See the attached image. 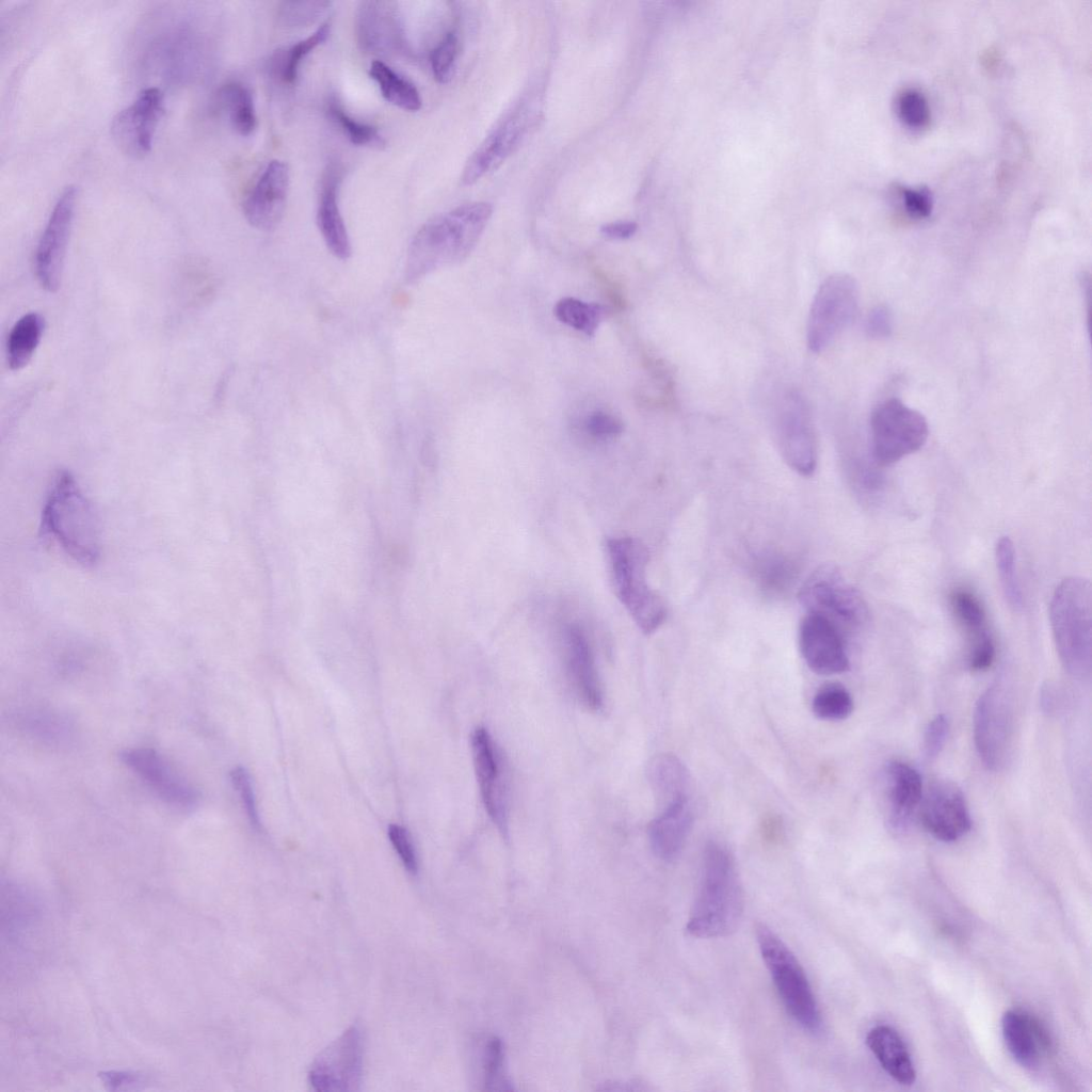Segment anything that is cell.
Segmentation results:
<instances>
[{
  "instance_id": "obj_10",
  "label": "cell",
  "mask_w": 1092,
  "mask_h": 1092,
  "mask_svg": "<svg viewBox=\"0 0 1092 1092\" xmlns=\"http://www.w3.org/2000/svg\"><path fill=\"white\" fill-rule=\"evenodd\" d=\"M776 439L783 459L801 476H810L817 464L816 437L809 406L804 396L786 391L775 417Z\"/></svg>"
},
{
  "instance_id": "obj_3",
  "label": "cell",
  "mask_w": 1092,
  "mask_h": 1092,
  "mask_svg": "<svg viewBox=\"0 0 1092 1092\" xmlns=\"http://www.w3.org/2000/svg\"><path fill=\"white\" fill-rule=\"evenodd\" d=\"M43 530L73 560L93 565L100 556V528L97 514L75 477L61 471L47 495Z\"/></svg>"
},
{
  "instance_id": "obj_53",
  "label": "cell",
  "mask_w": 1092,
  "mask_h": 1092,
  "mask_svg": "<svg viewBox=\"0 0 1092 1092\" xmlns=\"http://www.w3.org/2000/svg\"><path fill=\"white\" fill-rule=\"evenodd\" d=\"M1041 705L1046 712H1054L1057 707V693L1051 686H1046L1041 692Z\"/></svg>"
},
{
  "instance_id": "obj_21",
  "label": "cell",
  "mask_w": 1092,
  "mask_h": 1092,
  "mask_svg": "<svg viewBox=\"0 0 1092 1092\" xmlns=\"http://www.w3.org/2000/svg\"><path fill=\"white\" fill-rule=\"evenodd\" d=\"M357 42L362 50L389 57L404 49V35L395 3L363 1L356 18Z\"/></svg>"
},
{
  "instance_id": "obj_36",
  "label": "cell",
  "mask_w": 1092,
  "mask_h": 1092,
  "mask_svg": "<svg viewBox=\"0 0 1092 1092\" xmlns=\"http://www.w3.org/2000/svg\"><path fill=\"white\" fill-rule=\"evenodd\" d=\"M853 707L850 692L837 682L823 685L814 694L812 701L814 714L824 721L845 720L852 713Z\"/></svg>"
},
{
  "instance_id": "obj_34",
  "label": "cell",
  "mask_w": 1092,
  "mask_h": 1092,
  "mask_svg": "<svg viewBox=\"0 0 1092 1092\" xmlns=\"http://www.w3.org/2000/svg\"><path fill=\"white\" fill-rule=\"evenodd\" d=\"M553 312L557 319L567 326L588 336H593L605 311L598 304L587 303L575 298H564L556 304Z\"/></svg>"
},
{
  "instance_id": "obj_46",
  "label": "cell",
  "mask_w": 1092,
  "mask_h": 1092,
  "mask_svg": "<svg viewBox=\"0 0 1092 1092\" xmlns=\"http://www.w3.org/2000/svg\"><path fill=\"white\" fill-rule=\"evenodd\" d=\"M584 429L594 438L608 439L620 435L623 424L615 416L597 411L587 417Z\"/></svg>"
},
{
  "instance_id": "obj_5",
  "label": "cell",
  "mask_w": 1092,
  "mask_h": 1092,
  "mask_svg": "<svg viewBox=\"0 0 1092 1092\" xmlns=\"http://www.w3.org/2000/svg\"><path fill=\"white\" fill-rule=\"evenodd\" d=\"M606 548L616 597L643 633L655 632L667 617V607L647 582L646 546L636 537L621 536L609 539Z\"/></svg>"
},
{
  "instance_id": "obj_1",
  "label": "cell",
  "mask_w": 1092,
  "mask_h": 1092,
  "mask_svg": "<svg viewBox=\"0 0 1092 1092\" xmlns=\"http://www.w3.org/2000/svg\"><path fill=\"white\" fill-rule=\"evenodd\" d=\"M492 212L491 204L470 202L425 222L408 245L405 282L416 284L441 267L464 260L478 243Z\"/></svg>"
},
{
  "instance_id": "obj_44",
  "label": "cell",
  "mask_w": 1092,
  "mask_h": 1092,
  "mask_svg": "<svg viewBox=\"0 0 1092 1092\" xmlns=\"http://www.w3.org/2000/svg\"><path fill=\"white\" fill-rule=\"evenodd\" d=\"M229 776L235 790L241 799L251 824L254 829L259 830L260 821L250 774L244 768L236 767L230 771Z\"/></svg>"
},
{
  "instance_id": "obj_30",
  "label": "cell",
  "mask_w": 1092,
  "mask_h": 1092,
  "mask_svg": "<svg viewBox=\"0 0 1092 1092\" xmlns=\"http://www.w3.org/2000/svg\"><path fill=\"white\" fill-rule=\"evenodd\" d=\"M45 320L37 312H28L13 325L6 341V359L10 369L25 368L33 357L41 342Z\"/></svg>"
},
{
  "instance_id": "obj_38",
  "label": "cell",
  "mask_w": 1092,
  "mask_h": 1092,
  "mask_svg": "<svg viewBox=\"0 0 1092 1092\" xmlns=\"http://www.w3.org/2000/svg\"><path fill=\"white\" fill-rule=\"evenodd\" d=\"M327 112L332 121L354 145L372 147L384 145V140L375 127L353 118L336 100L330 101Z\"/></svg>"
},
{
  "instance_id": "obj_45",
  "label": "cell",
  "mask_w": 1092,
  "mask_h": 1092,
  "mask_svg": "<svg viewBox=\"0 0 1092 1092\" xmlns=\"http://www.w3.org/2000/svg\"><path fill=\"white\" fill-rule=\"evenodd\" d=\"M388 837L406 870L415 874L418 870V861L407 831L401 825L390 824Z\"/></svg>"
},
{
  "instance_id": "obj_9",
  "label": "cell",
  "mask_w": 1092,
  "mask_h": 1092,
  "mask_svg": "<svg viewBox=\"0 0 1092 1092\" xmlns=\"http://www.w3.org/2000/svg\"><path fill=\"white\" fill-rule=\"evenodd\" d=\"M858 306V288L849 274L826 277L817 289L807 317L808 349L821 353L854 320Z\"/></svg>"
},
{
  "instance_id": "obj_50",
  "label": "cell",
  "mask_w": 1092,
  "mask_h": 1092,
  "mask_svg": "<svg viewBox=\"0 0 1092 1092\" xmlns=\"http://www.w3.org/2000/svg\"><path fill=\"white\" fill-rule=\"evenodd\" d=\"M995 658V645L987 632L975 638L974 645L969 654V668L973 671H984L989 669Z\"/></svg>"
},
{
  "instance_id": "obj_47",
  "label": "cell",
  "mask_w": 1092,
  "mask_h": 1092,
  "mask_svg": "<svg viewBox=\"0 0 1092 1092\" xmlns=\"http://www.w3.org/2000/svg\"><path fill=\"white\" fill-rule=\"evenodd\" d=\"M948 732L949 723L944 714H937L929 722L924 735V750L929 758H934L942 752Z\"/></svg>"
},
{
  "instance_id": "obj_33",
  "label": "cell",
  "mask_w": 1092,
  "mask_h": 1092,
  "mask_svg": "<svg viewBox=\"0 0 1092 1092\" xmlns=\"http://www.w3.org/2000/svg\"><path fill=\"white\" fill-rule=\"evenodd\" d=\"M218 101L236 132L244 136L254 132L257 117L248 87L239 82H229L220 89Z\"/></svg>"
},
{
  "instance_id": "obj_32",
  "label": "cell",
  "mask_w": 1092,
  "mask_h": 1092,
  "mask_svg": "<svg viewBox=\"0 0 1092 1092\" xmlns=\"http://www.w3.org/2000/svg\"><path fill=\"white\" fill-rule=\"evenodd\" d=\"M331 32V23L324 22L309 36L277 51L271 59V73L279 82L291 85L295 82L302 61L323 44Z\"/></svg>"
},
{
  "instance_id": "obj_27",
  "label": "cell",
  "mask_w": 1092,
  "mask_h": 1092,
  "mask_svg": "<svg viewBox=\"0 0 1092 1092\" xmlns=\"http://www.w3.org/2000/svg\"><path fill=\"white\" fill-rule=\"evenodd\" d=\"M646 774L659 809L690 799V775L676 755L661 753L654 756L648 762Z\"/></svg>"
},
{
  "instance_id": "obj_42",
  "label": "cell",
  "mask_w": 1092,
  "mask_h": 1092,
  "mask_svg": "<svg viewBox=\"0 0 1092 1092\" xmlns=\"http://www.w3.org/2000/svg\"><path fill=\"white\" fill-rule=\"evenodd\" d=\"M327 1H286L279 5L278 18L289 28H300L315 22L330 6Z\"/></svg>"
},
{
  "instance_id": "obj_6",
  "label": "cell",
  "mask_w": 1092,
  "mask_h": 1092,
  "mask_svg": "<svg viewBox=\"0 0 1092 1092\" xmlns=\"http://www.w3.org/2000/svg\"><path fill=\"white\" fill-rule=\"evenodd\" d=\"M755 933L761 958L786 1011L804 1030L818 1032L820 1010L799 960L766 925L758 924Z\"/></svg>"
},
{
  "instance_id": "obj_52",
  "label": "cell",
  "mask_w": 1092,
  "mask_h": 1092,
  "mask_svg": "<svg viewBox=\"0 0 1092 1092\" xmlns=\"http://www.w3.org/2000/svg\"><path fill=\"white\" fill-rule=\"evenodd\" d=\"M102 1078H103L105 1082L110 1086L111 1089H118V1088H122L123 1086L128 1087V1086L134 1085V1083H136L139 1081L136 1076L128 1074V1073H122V1072L121 1073H114V1072L103 1073L102 1074Z\"/></svg>"
},
{
  "instance_id": "obj_19",
  "label": "cell",
  "mask_w": 1092,
  "mask_h": 1092,
  "mask_svg": "<svg viewBox=\"0 0 1092 1092\" xmlns=\"http://www.w3.org/2000/svg\"><path fill=\"white\" fill-rule=\"evenodd\" d=\"M289 181L285 162L272 160L266 165L242 205L243 214L253 227L264 231L276 228L285 212Z\"/></svg>"
},
{
  "instance_id": "obj_4",
  "label": "cell",
  "mask_w": 1092,
  "mask_h": 1092,
  "mask_svg": "<svg viewBox=\"0 0 1092 1092\" xmlns=\"http://www.w3.org/2000/svg\"><path fill=\"white\" fill-rule=\"evenodd\" d=\"M1088 579L1067 577L1056 588L1049 607L1053 636L1065 671L1083 678L1091 672L1092 590Z\"/></svg>"
},
{
  "instance_id": "obj_7",
  "label": "cell",
  "mask_w": 1092,
  "mask_h": 1092,
  "mask_svg": "<svg viewBox=\"0 0 1092 1092\" xmlns=\"http://www.w3.org/2000/svg\"><path fill=\"white\" fill-rule=\"evenodd\" d=\"M798 599L807 613L828 620L840 632L863 626L869 617L860 591L833 564L817 567L800 587Z\"/></svg>"
},
{
  "instance_id": "obj_17",
  "label": "cell",
  "mask_w": 1092,
  "mask_h": 1092,
  "mask_svg": "<svg viewBox=\"0 0 1092 1092\" xmlns=\"http://www.w3.org/2000/svg\"><path fill=\"white\" fill-rule=\"evenodd\" d=\"M163 106L162 92L150 86L112 118L110 132L122 152L138 159L150 151Z\"/></svg>"
},
{
  "instance_id": "obj_51",
  "label": "cell",
  "mask_w": 1092,
  "mask_h": 1092,
  "mask_svg": "<svg viewBox=\"0 0 1092 1092\" xmlns=\"http://www.w3.org/2000/svg\"><path fill=\"white\" fill-rule=\"evenodd\" d=\"M638 225L631 221H616L601 226L600 232L609 239H628L637 231Z\"/></svg>"
},
{
  "instance_id": "obj_8",
  "label": "cell",
  "mask_w": 1092,
  "mask_h": 1092,
  "mask_svg": "<svg viewBox=\"0 0 1092 1092\" xmlns=\"http://www.w3.org/2000/svg\"><path fill=\"white\" fill-rule=\"evenodd\" d=\"M874 462L889 466L919 450L927 441L929 425L918 411L896 398L881 402L870 419Z\"/></svg>"
},
{
  "instance_id": "obj_37",
  "label": "cell",
  "mask_w": 1092,
  "mask_h": 1092,
  "mask_svg": "<svg viewBox=\"0 0 1092 1092\" xmlns=\"http://www.w3.org/2000/svg\"><path fill=\"white\" fill-rule=\"evenodd\" d=\"M756 572L760 588L772 595H780L788 591L797 576L794 563L780 555L762 558Z\"/></svg>"
},
{
  "instance_id": "obj_49",
  "label": "cell",
  "mask_w": 1092,
  "mask_h": 1092,
  "mask_svg": "<svg viewBox=\"0 0 1092 1092\" xmlns=\"http://www.w3.org/2000/svg\"><path fill=\"white\" fill-rule=\"evenodd\" d=\"M903 206L912 218L925 219L932 210V200L926 189H904L900 191Z\"/></svg>"
},
{
  "instance_id": "obj_20",
  "label": "cell",
  "mask_w": 1092,
  "mask_h": 1092,
  "mask_svg": "<svg viewBox=\"0 0 1092 1092\" xmlns=\"http://www.w3.org/2000/svg\"><path fill=\"white\" fill-rule=\"evenodd\" d=\"M799 647L807 667L819 675L840 674L849 669L841 632L819 615L807 613L801 621Z\"/></svg>"
},
{
  "instance_id": "obj_25",
  "label": "cell",
  "mask_w": 1092,
  "mask_h": 1092,
  "mask_svg": "<svg viewBox=\"0 0 1092 1092\" xmlns=\"http://www.w3.org/2000/svg\"><path fill=\"white\" fill-rule=\"evenodd\" d=\"M1001 1030L1013 1059L1025 1069H1037L1042 1053L1049 1047L1048 1035L1039 1021L1023 1011L1009 1010L1002 1015Z\"/></svg>"
},
{
  "instance_id": "obj_22",
  "label": "cell",
  "mask_w": 1092,
  "mask_h": 1092,
  "mask_svg": "<svg viewBox=\"0 0 1092 1092\" xmlns=\"http://www.w3.org/2000/svg\"><path fill=\"white\" fill-rule=\"evenodd\" d=\"M566 672L579 701L588 709L598 711L604 705L601 685L594 654L584 630L569 624L563 633Z\"/></svg>"
},
{
  "instance_id": "obj_40",
  "label": "cell",
  "mask_w": 1092,
  "mask_h": 1092,
  "mask_svg": "<svg viewBox=\"0 0 1092 1092\" xmlns=\"http://www.w3.org/2000/svg\"><path fill=\"white\" fill-rule=\"evenodd\" d=\"M897 110L899 117L909 128L921 129L927 127L930 122L928 100L917 90L902 91L897 99Z\"/></svg>"
},
{
  "instance_id": "obj_23",
  "label": "cell",
  "mask_w": 1092,
  "mask_h": 1092,
  "mask_svg": "<svg viewBox=\"0 0 1092 1092\" xmlns=\"http://www.w3.org/2000/svg\"><path fill=\"white\" fill-rule=\"evenodd\" d=\"M341 173L332 163L325 170L317 205V225L328 251L338 259L347 260L352 253L349 234L339 208L338 193Z\"/></svg>"
},
{
  "instance_id": "obj_13",
  "label": "cell",
  "mask_w": 1092,
  "mask_h": 1092,
  "mask_svg": "<svg viewBox=\"0 0 1092 1092\" xmlns=\"http://www.w3.org/2000/svg\"><path fill=\"white\" fill-rule=\"evenodd\" d=\"M528 102L521 101L500 119L471 154L463 168V184H473L496 170L520 145L535 117Z\"/></svg>"
},
{
  "instance_id": "obj_31",
  "label": "cell",
  "mask_w": 1092,
  "mask_h": 1092,
  "mask_svg": "<svg viewBox=\"0 0 1092 1092\" xmlns=\"http://www.w3.org/2000/svg\"><path fill=\"white\" fill-rule=\"evenodd\" d=\"M369 76L389 103L410 112L421 108L422 101L417 87L383 61L376 60L371 63Z\"/></svg>"
},
{
  "instance_id": "obj_14",
  "label": "cell",
  "mask_w": 1092,
  "mask_h": 1092,
  "mask_svg": "<svg viewBox=\"0 0 1092 1092\" xmlns=\"http://www.w3.org/2000/svg\"><path fill=\"white\" fill-rule=\"evenodd\" d=\"M1007 694L998 686L983 692L975 707L974 739L982 762L999 770L1007 761L1012 733V713Z\"/></svg>"
},
{
  "instance_id": "obj_16",
  "label": "cell",
  "mask_w": 1092,
  "mask_h": 1092,
  "mask_svg": "<svg viewBox=\"0 0 1092 1092\" xmlns=\"http://www.w3.org/2000/svg\"><path fill=\"white\" fill-rule=\"evenodd\" d=\"M470 749L484 808L498 831L507 836L509 812L502 759L487 728L478 726L472 730Z\"/></svg>"
},
{
  "instance_id": "obj_24",
  "label": "cell",
  "mask_w": 1092,
  "mask_h": 1092,
  "mask_svg": "<svg viewBox=\"0 0 1092 1092\" xmlns=\"http://www.w3.org/2000/svg\"><path fill=\"white\" fill-rule=\"evenodd\" d=\"M693 825L690 799L670 804L661 809L648 824V841L654 854L662 861H673L682 850Z\"/></svg>"
},
{
  "instance_id": "obj_15",
  "label": "cell",
  "mask_w": 1092,
  "mask_h": 1092,
  "mask_svg": "<svg viewBox=\"0 0 1092 1092\" xmlns=\"http://www.w3.org/2000/svg\"><path fill=\"white\" fill-rule=\"evenodd\" d=\"M76 200V188L74 186L66 187L58 197L36 246L34 258L36 278L48 292H55L61 285Z\"/></svg>"
},
{
  "instance_id": "obj_12",
  "label": "cell",
  "mask_w": 1092,
  "mask_h": 1092,
  "mask_svg": "<svg viewBox=\"0 0 1092 1092\" xmlns=\"http://www.w3.org/2000/svg\"><path fill=\"white\" fill-rule=\"evenodd\" d=\"M118 758L166 805L189 812L199 804L198 790L155 749H125Z\"/></svg>"
},
{
  "instance_id": "obj_2",
  "label": "cell",
  "mask_w": 1092,
  "mask_h": 1092,
  "mask_svg": "<svg viewBox=\"0 0 1092 1092\" xmlns=\"http://www.w3.org/2000/svg\"><path fill=\"white\" fill-rule=\"evenodd\" d=\"M743 890L734 856L720 842L706 845L698 888L686 924L693 937L711 938L733 933L743 913Z\"/></svg>"
},
{
  "instance_id": "obj_41",
  "label": "cell",
  "mask_w": 1092,
  "mask_h": 1092,
  "mask_svg": "<svg viewBox=\"0 0 1092 1092\" xmlns=\"http://www.w3.org/2000/svg\"><path fill=\"white\" fill-rule=\"evenodd\" d=\"M503 1061L502 1042L494 1037L485 1045L483 1056L484 1087L486 1090L502 1091L512 1089L503 1072Z\"/></svg>"
},
{
  "instance_id": "obj_28",
  "label": "cell",
  "mask_w": 1092,
  "mask_h": 1092,
  "mask_svg": "<svg viewBox=\"0 0 1092 1092\" xmlns=\"http://www.w3.org/2000/svg\"><path fill=\"white\" fill-rule=\"evenodd\" d=\"M866 1044L890 1077L901 1085L914 1083V1064L896 1030L885 1025L876 1026L867 1033Z\"/></svg>"
},
{
  "instance_id": "obj_43",
  "label": "cell",
  "mask_w": 1092,
  "mask_h": 1092,
  "mask_svg": "<svg viewBox=\"0 0 1092 1092\" xmlns=\"http://www.w3.org/2000/svg\"><path fill=\"white\" fill-rule=\"evenodd\" d=\"M457 54V37L449 32L432 50L430 63L434 78L440 83L448 82L453 74Z\"/></svg>"
},
{
  "instance_id": "obj_26",
  "label": "cell",
  "mask_w": 1092,
  "mask_h": 1092,
  "mask_svg": "<svg viewBox=\"0 0 1092 1092\" xmlns=\"http://www.w3.org/2000/svg\"><path fill=\"white\" fill-rule=\"evenodd\" d=\"M889 822L894 828H905L920 804L922 782L910 765L894 760L886 768Z\"/></svg>"
},
{
  "instance_id": "obj_18",
  "label": "cell",
  "mask_w": 1092,
  "mask_h": 1092,
  "mask_svg": "<svg viewBox=\"0 0 1092 1092\" xmlns=\"http://www.w3.org/2000/svg\"><path fill=\"white\" fill-rule=\"evenodd\" d=\"M920 818L926 830L945 842L960 839L971 825L964 794L950 782H938L928 790L921 802Z\"/></svg>"
},
{
  "instance_id": "obj_29",
  "label": "cell",
  "mask_w": 1092,
  "mask_h": 1092,
  "mask_svg": "<svg viewBox=\"0 0 1092 1092\" xmlns=\"http://www.w3.org/2000/svg\"><path fill=\"white\" fill-rule=\"evenodd\" d=\"M17 726L27 736L48 745L68 744L74 736V725L66 716L44 708L18 712Z\"/></svg>"
},
{
  "instance_id": "obj_11",
  "label": "cell",
  "mask_w": 1092,
  "mask_h": 1092,
  "mask_svg": "<svg viewBox=\"0 0 1092 1092\" xmlns=\"http://www.w3.org/2000/svg\"><path fill=\"white\" fill-rule=\"evenodd\" d=\"M362 1073V1032L351 1026L316 1057L308 1078L316 1091L346 1092L358 1090Z\"/></svg>"
},
{
  "instance_id": "obj_35",
  "label": "cell",
  "mask_w": 1092,
  "mask_h": 1092,
  "mask_svg": "<svg viewBox=\"0 0 1092 1092\" xmlns=\"http://www.w3.org/2000/svg\"><path fill=\"white\" fill-rule=\"evenodd\" d=\"M995 562L1003 596L1014 610L1023 607V594L1016 574L1014 544L1009 536H1001L995 545Z\"/></svg>"
},
{
  "instance_id": "obj_39",
  "label": "cell",
  "mask_w": 1092,
  "mask_h": 1092,
  "mask_svg": "<svg viewBox=\"0 0 1092 1092\" xmlns=\"http://www.w3.org/2000/svg\"><path fill=\"white\" fill-rule=\"evenodd\" d=\"M951 607L959 622L975 638L986 632L985 612L979 599L966 590H957L951 595Z\"/></svg>"
},
{
  "instance_id": "obj_48",
  "label": "cell",
  "mask_w": 1092,
  "mask_h": 1092,
  "mask_svg": "<svg viewBox=\"0 0 1092 1092\" xmlns=\"http://www.w3.org/2000/svg\"><path fill=\"white\" fill-rule=\"evenodd\" d=\"M865 331L873 339L887 338L893 331L892 311L883 305L872 308L866 317Z\"/></svg>"
}]
</instances>
